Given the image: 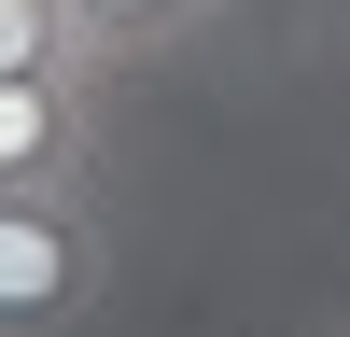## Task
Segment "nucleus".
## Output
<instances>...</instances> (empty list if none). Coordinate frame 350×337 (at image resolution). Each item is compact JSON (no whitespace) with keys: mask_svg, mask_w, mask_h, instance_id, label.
<instances>
[{"mask_svg":"<svg viewBox=\"0 0 350 337\" xmlns=\"http://www.w3.org/2000/svg\"><path fill=\"white\" fill-rule=\"evenodd\" d=\"M84 14V42H98V71H140V56H168L211 0H70Z\"/></svg>","mask_w":350,"mask_h":337,"instance_id":"7ed1b4c3","label":"nucleus"},{"mask_svg":"<svg viewBox=\"0 0 350 337\" xmlns=\"http://www.w3.org/2000/svg\"><path fill=\"white\" fill-rule=\"evenodd\" d=\"M0 71H98L70 0H0Z\"/></svg>","mask_w":350,"mask_h":337,"instance_id":"20e7f679","label":"nucleus"},{"mask_svg":"<svg viewBox=\"0 0 350 337\" xmlns=\"http://www.w3.org/2000/svg\"><path fill=\"white\" fill-rule=\"evenodd\" d=\"M112 281L98 183H0V337H84Z\"/></svg>","mask_w":350,"mask_h":337,"instance_id":"f257e3e1","label":"nucleus"},{"mask_svg":"<svg viewBox=\"0 0 350 337\" xmlns=\"http://www.w3.org/2000/svg\"><path fill=\"white\" fill-rule=\"evenodd\" d=\"M98 84L112 71H0V183H98Z\"/></svg>","mask_w":350,"mask_h":337,"instance_id":"f03ea898","label":"nucleus"}]
</instances>
